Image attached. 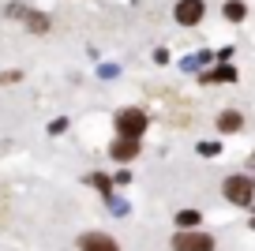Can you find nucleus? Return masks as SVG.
I'll use <instances>...</instances> for the list:
<instances>
[{"label": "nucleus", "mask_w": 255, "mask_h": 251, "mask_svg": "<svg viewBox=\"0 0 255 251\" xmlns=\"http://www.w3.org/2000/svg\"><path fill=\"white\" fill-rule=\"evenodd\" d=\"M225 199H229L233 206H252L255 203V180L252 176H229V180L222 184Z\"/></svg>", "instance_id": "nucleus-1"}, {"label": "nucleus", "mask_w": 255, "mask_h": 251, "mask_svg": "<svg viewBox=\"0 0 255 251\" xmlns=\"http://www.w3.org/2000/svg\"><path fill=\"white\" fill-rule=\"evenodd\" d=\"M117 131H120V139H143L146 113L143 109H120L117 113Z\"/></svg>", "instance_id": "nucleus-2"}, {"label": "nucleus", "mask_w": 255, "mask_h": 251, "mask_svg": "<svg viewBox=\"0 0 255 251\" xmlns=\"http://www.w3.org/2000/svg\"><path fill=\"white\" fill-rule=\"evenodd\" d=\"M173 251H214V236L210 233H176L173 236Z\"/></svg>", "instance_id": "nucleus-3"}, {"label": "nucleus", "mask_w": 255, "mask_h": 251, "mask_svg": "<svg viewBox=\"0 0 255 251\" xmlns=\"http://www.w3.org/2000/svg\"><path fill=\"white\" fill-rule=\"evenodd\" d=\"M203 11H207V4L203 0H176V23L180 26H195V23H203Z\"/></svg>", "instance_id": "nucleus-4"}, {"label": "nucleus", "mask_w": 255, "mask_h": 251, "mask_svg": "<svg viewBox=\"0 0 255 251\" xmlns=\"http://www.w3.org/2000/svg\"><path fill=\"white\" fill-rule=\"evenodd\" d=\"M79 251H120V244L113 240V236H105V233H87L79 240Z\"/></svg>", "instance_id": "nucleus-5"}, {"label": "nucleus", "mask_w": 255, "mask_h": 251, "mask_svg": "<svg viewBox=\"0 0 255 251\" xmlns=\"http://www.w3.org/2000/svg\"><path fill=\"white\" fill-rule=\"evenodd\" d=\"M135 154H139V139H117L113 142V157L117 161H131Z\"/></svg>", "instance_id": "nucleus-6"}, {"label": "nucleus", "mask_w": 255, "mask_h": 251, "mask_svg": "<svg viewBox=\"0 0 255 251\" xmlns=\"http://www.w3.org/2000/svg\"><path fill=\"white\" fill-rule=\"evenodd\" d=\"M244 127V117H240L237 109H225L222 117H218V131H240Z\"/></svg>", "instance_id": "nucleus-7"}, {"label": "nucleus", "mask_w": 255, "mask_h": 251, "mask_svg": "<svg viewBox=\"0 0 255 251\" xmlns=\"http://www.w3.org/2000/svg\"><path fill=\"white\" fill-rule=\"evenodd\" d=\"M225 19L229 23H244V15H248V8H244V0H225Z\"/></svg>", "instance_id": "nucleus-8"}, {"label": "nucleus", "mask_w": 255, "mask_h": 251, "mask_svg": "<svg viewBox=\"0 0 255 251\" xmlns=\"http://www.w3.org/2000/svg\"><path fill=\"white\" fill-rule=\"evenodd\" d=\"M11 15H23L30 30H49V19H45V15H38V11H19V8H11Z\"/></svg>", "instance_id": "nucleus-9"}, {"label": "nucleus", "mask_w": 255, "mask_h": 251, "mask_svg": "<svg viewBox=\"0 0 255 251\" xmlns=\"http://www.w3.org/2000/svg\"><path fill=\"white\" fill-rule=\"evenodd\" d=\"M233 79H237V71H233L229 64H222V68L207 71V75H203V83H233Z\"/></svg>", "instance_id": "nucleus-10"}, {"label": "nucleus", "mask_w": 255, "mask_h": 251, "mask_svg": "<svg viewBox=\"0 0 255 251\" xmlns=\"http://www.w3.org/2000/svg\"><path fill=\"white\" fill-rule=\"evenodd\" d=\"M199 221H203V218H199L195 210H180V214H176V225H180V233H191Z\"/></svg>", "instance_id": "nucleus-11"}, {"label": "nucleus", "mask_w": 255, "mask_h": 251, "mask_svg": "<svg viewBox=\"0 0 255 251\" xmlns=\"http://www.w3.org/2000/svg\"><path fill=\"white\" fill-rule=\"evenodd\" d=\"M218 150H222L218 142H199V154H207V157H210V154H218Z\"/></svg>", "instance_id": "nucleus-12"}]
</instances>
